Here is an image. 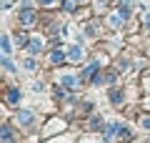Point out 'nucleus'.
I'll return each instance as SVG.
<instances>
[{
	"label": "nucleus",
	"mask_w": 150,
	"mask_h": 143,
	"mask_svg": "<svg viewBox=\"0 0 150 143\" xmlns=\"http://www.w3.org/2000/svg\"><path fill=\"white\" fill-rule=\"evenodd\" d=\"M83 48L80 45H70V50H68V60H73V63H80L83 60Z\"/></svg>",
	"instance_id": "obj_1"
},
{
	"label": "nucleus",
	"mask_w": 150,
	"mask_h": 143,
	"mask_svg": "<svg viewBox=\"0 0 150 143\" xmlns=\"http://www.w3.org/2000/svg\"><path fill=\"white\" fill-rule=\"evenodd\" d=\"M20 23H23V25H33V23H35V13H33L30 8L20 10Z\"/></svg>",
	"instance_id": "obj_2"
},
{
	"label": "nucleus",
	"mask_w": 150,
	"mask_h": 143,
	"mask_svg": "<svg viewBox=\"0 0 150 143\" xmlns=\"http://www.w3.org/2000/svg\"><path fill=\"white\" fill-rule=\"evenodd\" d=\"M15 121L20 123V126H30V123H33V113H30V111H18Z\"/></svg>",
	"instance_id": "obj_3"
},
{
	"label": "nucleus",
	"mask_w": 150,
	"mask_h": 143,
	"mask_svg": "<svg viewBox=\"0 0 150 143\" xmlns=\"http://www.w3.org/2000/svg\"><path fill=\"white\" fill-rule=\"evenodd\" d=\"M5 101H8V103H18V101H20V90H15V88H13V90H8Z\"/></svg>",
	"instance_id": "obj_4"
},
{
	"label": "nucleus",
	"mask_w": 150,
	"mask_h": 143,
	"mask_svg": "<svg viewBox=\"0 0 150 143\" xmlns=\"http://www.w3.org/2000/svg\"><path fill=\"white\" fill-rule=\"evenodd\" d=\"M28 50H30L33 55H38V53H40V50H43V43H40V40H33L30 45H28Z\"/></svg>",
	"instance_id": "obj_5"
},
{
	"label": "nucleus",
	"mask_w": 150,
	"mask_h": 143,
	"mask_svg": "<svg viewBox=\"0 0 150 143\" xmlns=\"http://www.w3.org/2000/svg\"><path fill=\"white\" fill-rule=\"evenodd\" d=\"M0 43H3V53H5V55H10V38H8V35H3V38H0Z\"/></svg>",
	"instance_id": "obj_6"
},
{
	"label": "nucleus",
	"mask_w": 150,
	"mask_h": 143,
	"mask_svg": "<svg viewBox=\"0 0 150 143\" xmlns=\"http://www.w3.org/2000/svg\"><path fill=\"white\" fill-rule=\"evenodd\" d=\"M3 143H13V131H10V128H3Z\"/></svg>",
	"instance_id": "obj_7"
},
{
	"label": "nucleus",
	"mask_w": 150,
	"mask_h": 143,
	"mask_svg": "<svg viewBox=\"0 0 150 143\" xmlns=\"http://www.w3.org/2000/svg\"><path fill=\"white\" fill-rule=\"evenodd\" d=\"M50 60H53V63H63V60H65V55H63V50H55V53L50 55Z\"/></svg>",
	"instance_id": "obj_8"
},
{
	"label": "nucleus",
	"mask_w": 150,
	"mask_h": 143,
	"mask_svg": "<svg viewBox=\"0 0 150 143\" xmlns=\"http://www.w3.org/2000/svg\"><path fill=\"white\" fill-rule=\"evenodd\" d=\"M3 68H5L8 73H15V65H13L10 60H8V55H5V58H3Z\"/></svg>",
	"instance_id": "obj_9"
},
{
	"label": "nucleus",
	"mask_w": 150,
	"mask_h": 143,
	"mask_svg": "<svg viewBox=\"0 0 150 143\" xmlns=\"http://www.w3.org/2000/svg\"><path fill=\"white\" fill-rule=\"evenodd\" d=\"M63 85H75V78L73 75H63Z\"/></svg>",
	"instance_id": "obj_10"
},
{
	"label": "nucleus",
	"mask_w": 150,
	"mask_h": 143,
	"mask_svg": "<svg viewBox=\"0 0 150 143\" xmlns=\"http://www.w3.org/2000/svg\"><path fill=\"white\" fill-rule=\"evenodd\" d=\"M123 101V95H120V90H112V103H120Z\"/></svg>",
	"instance_id": "obj_11"
},
{
	"label": "nucleus",
	"mask_w": 150,
	"mask_h": 143,
	"mask_svg": "<svg viewBox=\"0 0 150 143\" xmlns=\"http://www.w3.org/2000/svg\"><path fill=\"white\" fill-rule=\"evenodd\" d=\"M88 35L95 38V35H98V28H95V25H88Z\"/></svg>",
	"instance_id": "obj_12"
},
{
	"label": "nucleus",
	"mask_w": 150,
	"mask_h": 143,
	"mask_svg": "<svg viewBox=\"0 0 150 143\" xmlns=\"http://www.w3.org/2000/svg\"><path fill=\"white\" fill-rule=\"evenodd\" d=\"M140 126H143V128H150V118H143V121H140Z\"/></svg>",
	"instance_id": "obj_13"
},
{
	"label": "nucleus",
	"mask_w": 150,
	"mask_h": 143,
	"mask_svg": "<svg viewBox=\"0 0 150 143\" xmlns=\"http://www.w3.org/2000/svg\"><path fill=\"white\" fill-rule=\"evenodd\" d=\"M145 28L150 30V13H145Z\"/></svg>",
	"instance_id": "obj_14"
},
{
	"label": "nucleus",
	"mask_w": 150,
	"mask_h": 143,
	"mask_svg": "<svg viewBox=\"0 0 150 143\" xmlns=\"http://www.w3.org/2000/svg\"><path fill=\"white\" fill-rule=\"evenodd\" d=\"M38 3H40V5H53L55 0H38Z\"/></svg>",
	"instance_id": "obj_15"
},
{
	"label": "nucleus",
	"mask_w": 150,
	"mask_h": 143,
	"mask_svg": "<svg viewBox=\"0 0 150 143\" xmlns=\"http://www.w3.org/2000/svg\"><path fill=\"white\" fill-rule=\"evenodd\" d=\"M145 85H148V90H150V80H148V83H145Z\"/></svg>",
	"instance_id": "obj_16"
}]
</instances>
